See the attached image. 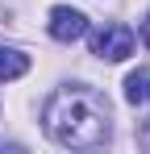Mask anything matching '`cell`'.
Masks as SVG:
<instances>
[{
    "label": "cell",
    "instance_id": "6da1fadb",
    "mask_svg": "<svg viewBox=\"0 0 150 154\" xmlns=\"http://www.w3.org/2000/svg\"><path fill=\"white\" fill-rule=\"evenodd\" d=\"M42 121H46V133L58 146L92 150V146H104V137L113 129V112H108V100L100 96L96 88L67 83V88H58L50 96Z\"/></svg>",
    "mask_w": 150,
    "mask_h": 154
},
{
    "label": "cell",
    "instance_id": "7a4b0ae2",
    "mask_svg": "<svg viewBox=\"0 0 150 154\" xmlns=\"http://www.w3.org/2000/svg\"><path fill=\"white\" fill-rule=\"evenodd\" d=\"M92 54H100V58H108V63H121V58H129L133 54V29L129 25H104L92 33Z\"/></svg>",
    "mask_w": 150,
    "mask_h": 154
},
{
    "label": "cell",
    "instance_id": "3957f363",
    "mask_svg": "<svg viewBox=\"0 0 150 154\" xmlns=\"http://www.w3.org/2000/svg\"><path fill=\"white\" fill-rule=\"evenodd\" d=\"M50 38L54 42H75V38H83L88 33V17L79 13V8H67V4H58V8H50Z\"/></svg>",
    "mask_w": 150,
    "mask_h": 154
},
{
    "label": "cell",
    "instance_id": "277c9868",
    "mask_svg": "<svg viewBox=\"0 0 150 154\" xmlns=\"http://www.w3.org/2000/svg\"><path fill=\"white\" fill-rule=\"evenodd\" d=\"M29 71V54L13 50V46H0V79H21Z\"/></svg>",
    "mask_w": 150,
    "mask_h": 154
},
{
    "label": "cell",
    "instance_id": "5b68a950",
    "mask_svg": "<svg viewBox=\"0 0 150 154\" xmlns=\"http://www.w3.org/2000/svg\"><path fill=\"white\" fill-rule=\"evenodd\" d=\"M125 100L133 104V108H146L150 104V71H133V75L125 79Z\"/></svg>",
    "mask_w": 150,
    "mask_h": 154
},
{
    "label": "cell",
    "instance_id": "8992f818",
    "mask_svg": "<svg viewBox=\"0 0 150 154\" xmlns=\"http://www.w3.org/2000/svg\"><path fill=\"white\" fill-rule=\"evenodd\" d=\"M142 42L150 46V13H146V21H142Z\"/></svg>",
    "mask_w": 150,
    "mask_h": 154
}]
</instances>
